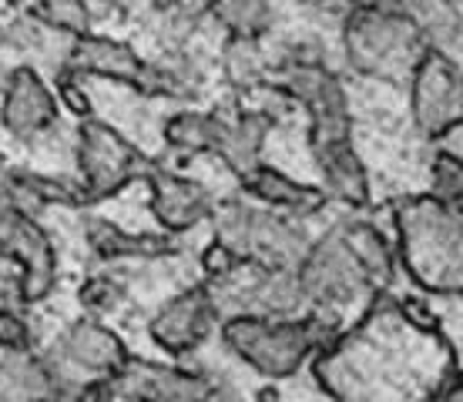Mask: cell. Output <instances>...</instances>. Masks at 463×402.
I'll return each instance as SVG.
<instances>
[{
    "label": "cell",
    "instance_id": "44dd1931",
    "mask_svg": "<svg viewBox=\"0 0 463 402\" xmlns=\"http://www.w3.org/2000/svg\"><path fill=\"white\" fill-rule=\"evenodd\" d=\"M202 68L185 51H165L158 61H145L138 94L145 98H172V101H195L202 94Z\"/></svg>",
    "mask_w": 463,
    "mask_h": 402
},
{
    "label": "cell",
    "instance_id": "e575fe53",
    "mask_svg": "<svg viewBox=\"0 0 463 402\" xmlns=\"http://www.w3.org/2000/svg\"><path fill=\"white\" fill-rule=\"evenodd\" d=\"M172 4H178L182 11L195 14V17H205V14H212V4H215V0H172Z\"/></svg>",
    "mask_w": 463,
    "mask_h": 402
},
{
    "label": "cell",
    "instance_id": "d6986e66",
    "mask_svg": "<svg viewBox=\"0 0 463 402\" xmlns=\"http://www.w3.org/2000/svg\"><path fill=\"white\" fill-rule=\"evenodd\" d=\"M0 402H68L61 396L58 382L51 376L44 356L27 352H7L0 359Z\"/></svg>",
    "mask_w": 463,
    "mask_h": 402
},
{
    "label": "cell",
    "instance_id": "ffe728a7",
    "mask_svg": "<svg viewBox=\"0 0 463 402\" xmlns=\"http://www.w3.org/2000/svg\"><path fill=\"white\" fill-rule=\"evenodd\" d=\"M339 231H343V241L349 245V252L356 255L359 268L370 278L373 292H390L396 268H400V255H396L393 241L366 219H346L339 225Z\"/></svg>",
    "mask_w": 463,
    "mask_h": 402
},
{
    "label": "cell",
    "instance_id": "836d02e7",
    "mask_svg": "<svg viewBox=\"0 0 463 402\" xmlns=\"http://www.w3.org/2000/svg\"><path fill=\"white\" fill-rule=\"evenodd\" d=\"M71 402H125V399L118 396L111 382H98V386H88V389H81Z\"/></svg>",
    "mask_w": 463,
    "mask_h": 402
},
{
    "label": "cell",
    "instance_id": "f1b7e54d",
    "mask_svg": "<svg viewBox=\"0 0 463 402\" xmlns=\"http://www.w3.org/2000/svg\"><path fill=\"white\" fill-rule=\"evenodd\" d=\"M78 302H81V309L91 319H105V315H111V312L125 305V288L111 276H91L78 288Z\"/></svg>",
    "mask_w": 463,
    "mask_h": 402
},
{
    "label": "cell",
    "instance_id": "7c38bea8",
    "mask_svg": "<svg viewBox=\"0 0 463 402\" xmlns=\"http://www.w3.org/2000/svg\"><path fill=\"white\" fill-rule=\"evenodd\" d=\"M145 184H148L151 215L162 225L165 235L178 238V235L192 231L195 225H202L205 219H212L215 201H212L205 184L192 182V178L178 172H168L162 164H158V172L151 174Z\"/></svg>",
    "mask_w": 463,
    "mask_h": 402
},
{
    "label": "cell",
    "instance_id": "7a4b0ae2",
    "mask_svg": "<svg viewBox=\"0 0 463 402\" xmlns=\"http://www.w3.org/2000/svg\"><path fill=\"white\" fill-rule=\"evenodd\" d=\"M400 268L423 295L463 299V208L433 195L393 201Z\"/></svg>",
    "mask_w": 463,
    "mask_h": 402
},
{
    "label": "cell",
    "instance_id": "9c48e42d",
    "mask_svg": "<svg viewBox=\"0 0 463 402\" xmlns=\"http://www.w3.org/2000/svg\"><path fill=\"white\" fill-rule=\"evenodd\" d=\"M0 255L21 265L17 276V299L24 305L44 302L58 285V255L51 245V235L41 229V221L14 211L11 201L0 205Z\"/></svg>",
    "mask_w": 463,
    "mask_h": 402
},
{
    "label": "cell",
    "instance_id": "5b68a950",
    "mask_svg": "<svg viewBox=\"0 0 463 402\" xmlns=\"http://www.w3.org/2000/svg\"><path fill=\"white\" fill-rule=\"evenodd\" d=\"M41 356H44L51 376L58 382L61 396L74 399L88 386L115 382L135 352H128L121 335L111 332L101 319L81 315V319L71 322L68 329L58 335V342Z\"/></svg>",
    "mask_w": 463,
    "mask_h": 402
},
{
    "label": "cell",
    "instance_id": "f35d334b",
    "mask_svg": "<svg viewBox=\"0 0 463 402\" xmlns=\"http://www.w3.org/2000/svg\"><path fill=\"white\" fill-rule=\"evenodd\" d=\"M14 7H24V14H31L37 7V4H41V0H11Z\"/></svg>",
    "mask_w": 463,
    "mask_h": 402
},
{
    "label": "cell",
    "instance_id": "484cf974",
    "mask_svg": "<svg viewBox=\"0 0 463 402\" xmlns=\"http://www.w3.org/2000/svg\"><path fill=\"white\" fill-rule=\"evenodd\" d=\"M31 14L44 23L47 31H54V34H61V37H71V41L91 34V23H94V14H91V7H88V0H41Z\"/></svg>",
    "mask_w": 463,
    "mask_h": 402
},
{
    "label": "cell",
    "instance_id": "f546056e",
    "mask_svg": "<svg viewBox=\"0 0 463 402\" xmlns=\"http://www.w3.org/2000/svg\"><path fill=\"white\" fill-rule=\"evenodd\" d=\"M396 312H400L406 329H413L417 335H423V339H443L440 315L430 309V302L423 295H403V299H396Z\"/></svg>",
    "mask_w": 463,
    "mask_h": 402
},
{
    "label": "cell",
    "instance_id": "ba28073f",
    "mask_svg": "<svg viewBox=\"0 0 463 402\" xmlns=\"http://www.w3.org/2000/svg\"><path fill=\"white\" fill-rule=\"evenodd\" d=\"M410 108L427 141H440L463 127V70L447 51L427 47L420 58L410 78Z\"/></svg>",
    "mask_w": 463,
    "mask_h": 402
},
{
    "label": "cell",
    "instance_id": "3957f363",
    "mask_svg": "<svg viewBox=\"0 0 463 402\" xmlns=\"http://www.w3.org/2000/svg\"><path fill=\"white\" fill-rule=\"evenodd\" d=\"M343 47L353 70L380 80L413 78V68L427 54L417 23L403 11L386 7H353L343 21Z\"/></svg>",
    "mask_w": 463,
    "mask_h": 402
},
{
    "label": "cell",
    "instance_id": "1f68e13d",
    "mask_svg": "<svg viewBox=\"0 0 463 402\" xmlns=\"http://www.w3.org/2000/svg\"><path fill=\"white\" fill-rule=\"evenodd\" d=\"M0 349L4 352H27V349H34L31 325L24 322V315H17L7 305H0Z\"/></svg>",
    "mask_w": 463,
    "mask_h": 402
},
{
    "label": "cell",
    "instance_id": "52a82bcc",
    "mask_svg": "<svg viewBox=\"0 0 463 402\" xmlns=\"http://www.w3.org/2000/svg\"><path fill=\"white\" fill-rule=\"evenodd\" d=\"M296 272H299V285L309 309L343 312L356 299L370 302V295H376L366 272L359 268L356 255L349 252V245L343 241L339 225L309 245V252Z\"/></svg>",
    "mask_w": 463,
    "mask_h": 402
},
{
    "label": "cell",
    "instance_id": "83f0119b",
    "mask_svg": "<svg viewBox=\"0 0 463 402\" xmlns=\"http://www.w3.org/2000/svg\"><path fill=\"white\" fill-rule=\"evenodd\" d=\"M430 182H433L430 195L447 201V205L463 208V154L437 151V158L430 164Z\"/></svg>",
    "mask_w": 463,
    "mask_h": 402
},
{
    "label": "cell",
    "instance_id": "7402d4cb",
    "mask_svg": "<svg viewBox=\"0 0 463 402\" xmlns=\"http://www.w3.org/2000/svg\"><path fill=\"white\" fill-rule=\"evenodd\" d=\"M219 141V121L215 111H175L165 121V145L178 154H215Z\"/></svg>",
    "mask_w": 463,
    "mask_h": 402
},
{
    "label": "cell",
    "instance_id": "cb8c5ba5",
    "mask_svg": "<svg viewBox=\"0 0 463 402\" xmlns=\"http://www.w3.org/2000/svg\"><path fill=\"white\" fill-rule=\"evenodd\" d=\"M255 201H249L245 195L222 198L219 205L212 208V241H222L225 248L249 262V238H252L255 225Z\"/></svg>",
    "mask_w": 463,
    "mask_h": 402
},
{
    "label": "cell",
    "instance_id": "8d00e7d4",
    "mask_svg": "<svg viewBox=\"0 0 463 402\" xmlns=\"http://www.w3.org/2000/svg\"><path fill=\"white\" fill-rule=\"evenodd\" d=\"M11 178H14V168L4 158H0V205L7 201V192H11Z\"/></svg>",
    "mask_w": 463,
    "mask_h": 402
},
{
    "label": "cell",
    "instance_id": "30bf717a",
    "mask_svg": "<svg viewBox=\"0 0 463 402\" xmlns=\"http://www.w3.org/2000/svg\"><path fill=\"white\" fill-rule=\"evenodd\" d=\"M215 325H222L215 299L209 285L198 282L158 305V312L148 319V339L172 359H185L209 342Z\"/></svg>",
    "mask_w": 463,
    "mask_h": 402
},
{
    "label": "cell",
    "instance_id": "4dcf8cb0",
    "mask_svg": "<svg viewBox=\"0 0 463 402\" xmlns=\"http://www.w3.org/2000/svg\"><path fill=\"white\" fill-rule=\"evenodd\" d=\"M245 265V258L225 248L222 241H209L205 248H202V276H205V285H215V282H225L232 278L239 268Z\"/></svg>",
    "mask_w": 463,
    "mask_h": 402
},
{
    "label": "cell",
    "instance_id": "9a60e30c",
    "mask_svg": "<svg viewBox=\"0 0 463 402\" xmlns=\"http://www.w3.org/2000/svg\"><path fill=\"white\" fill-rule=\"evenodd\" d=\"M239 192H242L249 201L262 208H272V211H282V215H292V219H306V215H319L329 201L326 188H313V184H302L289 174H282L279 168L259 161L252 172L239 178Z\"/></svg>",
    "mask_w": 463,
    "mask_h": 402
},
{
    "label": "cell",
    "instance_id": "603a6c76",
    "mask_svg": "<svg viewBox=\"0 0 463 402\" xmlns=\"http://www.w3.org/2000/svg\"><path fill=\"white\" fill-rule=\"evenodd\" d=\"M266 47L255 37H229L222 47V74L239 94L266 84Z\"/></svg>",
    "mask_w": 463,
    "mask_h": 402
},
{
    "label": "cell",
    "instance_id": "74e56055",
    "mask_svg": "<svg viewBox=\"0 0 463 402\" xmlns=\"http://www.w3.org/2000/svg\"><path fill=\"white\" fill-rule=\"evenodd\" d=\"M88 7H91V14H108L118 7V0H88Z\"/></svg>",
    "mask_w": 463,
    "mask_h": 402
},
{
    "label": "cell",
    "instance_id": "5bb4252c",
    "mask_svg": "<svg viewBox=\"0 0 463 402\" xmlns=\"http://www.w3.org/2000/svg\"><path fill=\"white\" fill-rule=\"evenodd\" d=\"M215 121H219V141H215V154L232 168L235 178L249 174L259 164L262 145H266L269 131L276 127V121L259 111H249L242 104H222L212 108Z\"/></svg>",
    "mask_w": 463,
    "mask_h": 402
},
{
    "label": "cell",
    "instance_id": "e0dca14e",
    "mask_svg": "<svg viewBox=\"0 0 463 402\" xmlns=\"http://www.w3.org/2000/svg\"><path fill=\"white\" fill-rule=\"evenodd\" d=\"M61 70H71V74H98V78L118 80V84H128V88L138 91L141 74H145V61L128 44L115 41V37L84 34L71 44L68 61H64Z\"/></svg>",
    "mask_w": 463,
    "mask_h": 402
},
{
    "label": "cell",
    "instance_id": "d590c367",
    "mask_svg": "<svg viewBox=\"0 0 463 402\" xmlns=\"http://www.w3.org/2000/svg\"><path fill=\"white\" fill-rule=\"evenodd\" d=\"M440 402H463V369H460V372H457V376H453L450 389L443 392Z\"/></svg>",
    "mask_w": 463,
    "mask_h": 402
},
{
    "label": "cell",
    "instance_id": "d4e9b609",
    "mask_svg": "<svg viewBox=\"0 0 463 402\" xmlns=\"http://www.w3.org/2000/svg\"><path fill=\"white\" fill-rule=\"evenodd\" d=\"M212 17L229 31V37H262L272 31V7L269 0H215Z\"/></svg>",
    "mask_w": 463,
    "mask_h": 402
},
{
    "label": "cell",
    "instance_id": "8992f818",
    "mask_svg": "<svg viewBox=\"0 0 463 402\" xmlns=\"http://www.w3.org/2000/svg\"><path fill=\"white\" fill-rule=\"evenodd\" d=\"M78 168H81V192L88 205L108 201L128 184L148 182L158 172V161H151L111 125L88 117L78 127Z\"/></svg>",
    "mask_w": 463,
    "mask_h": 402
},
{
    "label": "cell",
    "instance_id": "277c9868",
    "mask_svg": "<svg viewBox=\"0 0 463 402\" xmlns=\"http://www.w3.org/2000/svg\"><path fill=\"white\" fill-rule=\"evenodd\" d=\"M222 342L235 359L259 372L262 379H292L316 359V339L309 315L302 319H262V315H229L222 319Z\"/></svg>",
    "mask_w": 463,
    "mask_h": 402
},
{
    "label": "cell",
    "instance_id": "d6a6232c",
    "mask_svg": "<svg viewBox=\"0 0 463 402\" xmlns=\"http://www.w3.org/2000/svg\"><path fill=\"white\" fill-rule=\"evenodd\" d=\"M58 88H61V101H64V108L88 121V117H91V98L81 91L78 74H71V70H58Z\"/></svg>",
    "mask_w": 463,
    "mask_h": 402
},
{
    "label": "cell",
    "instance_id": "4316f807",
    "mask_svg": "<svg viewBox=\"0 0 463 402\" xmlns=\"http://www.w3.org/2000/svg\"><path fill=\"white\" fill-rule=\"evenodd\" d=\"M198 21L202 17L182 11L172 0H162V4H155V14H151V31L165 51H182L188 44V37L198 31Z\"/></svg>",
    "mask_w": 463,
    "mask_h": 402
},
{
    "label": "cell",
    "instance_id": "4fadbf2b",
    "mask_svg": "<svg viewBox=\"0 0 463 402\" xmlns=\"http://www.w3.org/2000/svg\"><path fill=\"white\" fill-rule=\"evenodd\" d=\"M4 127L17 141H34L58 121V101L34 68H17L4 84Z\"/></svg>",
    "mask_w": 463,
    "mask_h": 402
},
{
    "label": "cell",
    "instance_id": "2e32d148",
    "mask_svg": "<svg viewBox=\"0 0 463 402\" xmlns=\"http://www.w3.org/2000/svg\"><path fill=\"white\" fill-rule=\"evenodd\" d=\"M309 231L302 229L299 219L272 211V208H255L252 238H249V262L262 268H299L309 252Z\"/></svg>",
    "mask_w": 463,
    "mask_h": 402
},
{
    "label": "cell",
    "instance_id": "8fae6325",
    "mask_svg": "<svg viewBox=\"0 0 463 402\" xmlns=\"http://www.w3.org/2000/svg\"><path fill=\"white\" fill-rule=\"evenodd\" d=\"M111 386L125 402H209L212 392L219 389V382L205 372L148 362L141 356L128 359L125 372Z\"/></svg>",
    "mask_w": 463,
    "mask_h": 402
},
{
    "label": "cell",
    "instance_id": "ac0fdd59",
    "mask_svg": "<svg viewBox=\"0 0 463 402\" xmlns=\"http://www.w3.org/2000/svg\"><path fill=\"white\" fill-rule=\"evenodd\" d=\"M84 241L101 262H151V258H168L182 248L178 238L165 231L162 235H131L101 215L84 219Z\"/></svg>",
    "mask_w": 463,
    "mask_h": 402
},
{
    "label": "cell",
    "instance_id": "6da1fadb",
    "mask_svg": "<svg viewBox=\"0 0 463 402\" xmlns=\"http://www.w3.org/2000/svg\"><path fill=\"white\" fill-rule=\"evenodd\" d=\"M282 91L309 111V151L323 188L349 208L370 205V174L353 148L349 101L339 78L329 68H302L282 74Z\"/></svg>",
    "mask_w": 463,
    "mask_h": 402
}]
</instances>
